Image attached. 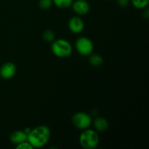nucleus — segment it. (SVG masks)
Wrapping results in <instances>:
<instances>
[{"instance_id": "13", "label": "nucleus", "mask_w": 149, "mask_h": 149, "mask_svg": "<svg viewBox=\"0 0 149 149\" xmlns=\"http://www.w3.org/2000/svg\"><path fill=\"white\" fill-rule=\"evenodd\" d=\"M132 5L137 9H145L148 7L149 0H132Z\"/></svg>"}, {"instance_id": "12", "label": "nucleus", "mask_w": 149, "mask_h": 149, "mask_svg": "<svg viewBox=\"0 0 149 149\" xmlns=\"http://www.w3.org/2000/svg\"><path fill=\"white\" fill-rule=\"evenodd\" d=\"M53 4L61 9L68 8L72 5L74 0H52Z\"/></svg>"}, {"instance_id": "17", "label": "nucleus", "mask_w": 149, "mask_h": 149, "mask_svg": "<svg viewBox=\"0 0 149 149\" xmlns=\"http://www.w3.org/2000/svg\"><path fill=\"white\" fill-rule=\"evenodd\" d=\"M117 3L120 7H125L129 4V0H117Z\"/></svg>"}, {"instance_id": "1", "label": "nucleus", "mask_w": 149, "mask_h": 149, "mask_svg": "<svg viewBox=\"0 0 149 149\" xmlns=\"http://www.w3.org/2000/svg\"><path fill=\"white\" fill-rule=\"evenodd\" d=\"M50 136L51 132L49 127L45 125H40L31 130L28 135L27 141L33 148H42L47 143Z\"/></svg>"}, {"instance_id": "2", "label": "nucleus", "mask_w": 149, "mask_h": 149, "mask_svg": "<svg viewBox=\"0 0 149 149\" xmlns=\"http://www.w3.org/2000/svg\"><path fill=\"white\" fill-rule=\"evenodd\" d=\"M51 49L54 55L58 58H68L73 51L71 43L63 39H58L52 42Z\"/></svg>"}, {"instance_id": "11", "label": "nucleus", "mask_w": 149, "mask_h": 149, "mask_svg": "<svg viewBox=\"0 0 149 149\" xmlns=\"http://www.w3.org/2000/svg\"><path fill=\"white\" fill-rule=\"evenodd\" d=\"M89 63L93 66L97 67L103 63V58L100 55L95 54V55H90L89 58Z\"/></svg>"}, {"instance_id": "4", "label": "nucleus", "mask_w": 149, "mask_h": 149, "mask_svg": "<svg viewBox=\"0 0 149 149\" xmlns=\"http://www.w3.org/2000/svg\"><path fill=\"white\" fill-rule=\"evenodd\" d=\"M71 122L77 129L86 130L91 125L92 118L85 112H77L72 116Z\"/></svg>"}, {"instance_id": "5", "label": "nucleus", "mask_w": 149, "mask_h": 149, "mask_svg": "<svg viewBox=\"0 0 149 149\" xmlns=\"http://www.w3.org/2000/svg\"><path fill=\"white\" fill-rule=\"evenodd\" d=\"M75 47L78 53L82 56L90 55L94 49L93 42L85 36H81L77 39L75 44Z\"/></svg>"}, {"instance_id": "3", "label": "nucleus", "mask_w": 149, "mask_h": 149, "mask_svg": "<svg viewBox=\"0 0 149 149\" xmlns=\"http://www.w3.org/2000/svg\"><path fill=\"white\" fill-rule=\"evenodd\" d=\"M79 143L84 149H94L99 143V136L93 130L86 129L79 136Z\"/></svg>"}, {"instance_id": "15", "label": "nucleus", "mask_w": 149, "mask_h": 149, "mask_svg": "<svg viewBox=\"0 0 149 149\" xmlns=\"http://www.w3.org/2000/svg\"><path fill=\"white\" fill-rule=\"evenodd\" d=\"M53 1L52 0H39V6L42 10H48L52 7Z\"/></svg>"}, {"instance_id": "6", "label": "nucleus", "mask_w": 149, "mask_h": 149, "mask_svg": "<svg viewBox=\"0 0 149 149\" xmlns=\"http://www.w3.org/2000/svg\"><path fill=\"white\" fill-rule=\"evenodd\" d=\"M16 73V66L13 63L7 62L3 64L0 68V76L4 79L13 78Z\"/></svg>"}, {"instance_id": "7", "label": "nucleus", "mask_w": 149, "mask_h": 149, "mask_svg": "<svg viewBox=\"0 0 149 149\" xmlns=\"http://www.w3.org/2000/svg\"><path fill=\"white\" fill-rule=\"evenodd\" d=\"M73 10L79 15H85L90 11V4L87 0H76L72 3Z\"/></svg>"}, {"instance_id": "10", "label": "nucleus", "mask_w": 149, "mask_h": 149, "mask_svg": "<svg viewBox=\"0 0 149 149\" xmlns=\"http://www.w3.org/2000/svg\"><path fill=\"white\" fill-rule=\"evenodd\" d=\"M95 129L98 132H106L109 127V123L107 119L103 117H97L94 120Z\"/></svg>"}, {"instance_id": "18", "label": "nucleus", "mask_w": 149, "mask_h": 149, "mask_svg": "<svg viewBox=\"0 0 149 149\" xmlns=\"http://www.w3.org/2000/svg\"><path fill=\"white\" fill-rule=\"evenodd\" d=\"M143 16L146 18H148L149 17V10L148 8L146 9L145 11L143 12Z\"/></svg>"}, {"instance_id": "9", "label": "nucleus", "mask_w": 149, "mask_h": 149, "mask_svg": "<svg viewBox=\"0 0 149 149\" xmlns=\"http://www.w3.org/2000/svg\"><path fill=\"white\" fill-rule=\"evenodd\" d=\"M10 139L12 143L17 145L27 141L28 135L23 130H16L12 132L10 136Z\"/></svg>"}, {"instance_id": "14", "label": "nucleus", "mask_w": 149, "mask_h": 149, "mask_svg": "<svg viewBox=\"0 0 149 149\" xmlns=\"http://www.w3.org/2000/svg\"><path fill=\"white\" fill-rule=\"evenodd\" d=\"M42 37L47 42H52L55 40V33L51 30L45 31L42 33Z\"/></svg>"}, {"instance_id": "8", "label": "nucleus", "mask_w": 149, "mask_h": 149, "mask_svg": "<svg viewBox=\"0 0 149 149\" xmlns=\"http://www.w3.org/2000/svg\"><path fill=\"white\" fill-rule=\"evenodd\" d=\"M69 30L74 33H79L84 30V23L81 17L78 16L71 17L68 21Z\"/></svg>"}, {"instance_id": "19", "label": "nucleus", "mask_w": 149, "mask_h": 149, "mask_svg": "<svg viewBox=\"0 0 149 149\" xmlns=\"http://www.w3.org/2000/svg\"><path fill=\"white\" fill-rule=\"evenodd\" d=\"M23 131H24V132H26V133L27 134V135H29V134L30 133L31 131V129H30V128H26V129H25Z\"/></svg>"}, {"instance_id": "16", "label": "nucleus", "mask_w": 149, "mask_h": 149, "mask_svg": "<svg viewBox=\"0 0 149 149\" xmlns=\"http://www.w3.org/2000/svg\"><path fill=\"white\" fill-rule=\"evenodd\" d=\"M16 148L17 149H33V148L32 146L29 143V141H26L24 142H22L20 143L17 144L16 146Z\"/></svg>"}]
</instances>
